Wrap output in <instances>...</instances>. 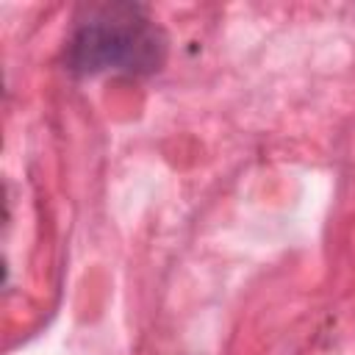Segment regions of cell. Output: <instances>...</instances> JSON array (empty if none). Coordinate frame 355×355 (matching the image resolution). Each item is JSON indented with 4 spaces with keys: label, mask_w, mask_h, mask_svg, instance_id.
<instances>
[{
    "label": "cell",
    "mask_w": 355,
    "mask_h": 355,
    "mask_svg": "<svg viewBox=\"0 0 355 355\" xmlns=\"http://www.w3.org/2000/svg\"><path fill=\"white\" fill-rule=\"evenodd\" d=\"M166 58V39L141 11L130 6H108L89 14L69 42V69L80 75L97 72H155Z\"/></svg>",
    "instance_id": "obj_1"
}]
</instances>
